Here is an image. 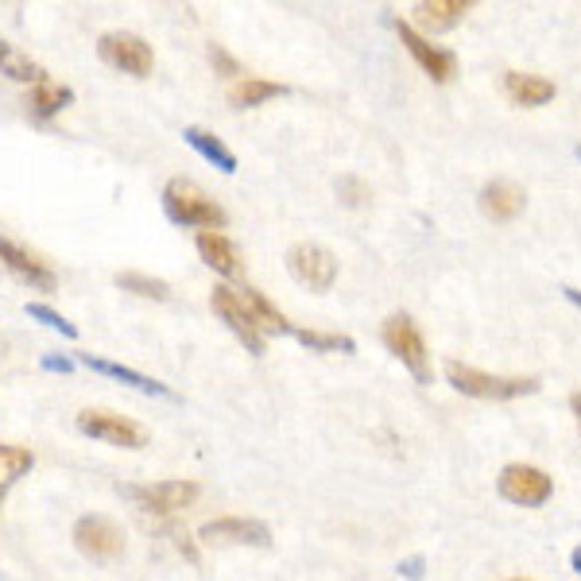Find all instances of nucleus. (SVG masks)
<instances>
[{"label": "nucleus", "instance_id": "30", "mask_svg": "<svg viewBox=\"0 0 581 581\" xmlns=\"http://www.w3.org/2000/svg\"><path fill=\"white\" fill-rule=\"evenodd\" d=\"M43 368H51V373H74V360H67V357H43Z\"/></svg>", "mask_w": 581, "mask_h": 581}, {"label": "nucleus", "instance_id": "2", "mask_svg": "<svg viewBox=\"0 0 581 581\" xmlns=\"http://www.w3.org/2000/svg\"><path fill=\"white\" fill-rule=\"evenodd\" d=\"M446 380H450L461 396H473V399H516V396L539 391L536 376H489L473 365H461V360L446 365Z\"/></svg>", "mask_w": 581, "mask_h": 581}, {"label": "nucleus", "instance_id": "19", "mask_svg": "<svg viewBox=\"0 0 581 581\" xmlns=\"http://www.w3.org/2000/svg\"><path fill=\"white\" fill-rule=\"evenodd\" d=\"M287 93V85L284 82H272V78H237V82L230 85V105L233 109H261L264 101H272V98H284Z\"/></svg>", "mask_w": 581, "mask_h": 581}, {"label": "nucleus", "instance_id": "12", "mask_svg": "<svg viewBox=\"0 0 581 581\" xmlns=\"http://www.w3.org/2000/svg\"><path fill=\"white\" fill-rule=\"evenodd\" d=\"M551 492H554V481L536 466H508L504 473H500V497L512 500V504H520V508L547 504Z\"/></svg>", "mask_w": 581, "mask_h": 581}, {"label": "nucleus", "instance_id": "17", "mask_svg": "<svg viewBox=\"0 0 581 581\" xmlns=\"http://www.w3.org/2000/svg\"><path fill=\"white\" fill-rule=\"evenodd\" d=\"M70 105H74V90L62 82H51V78L31 85V93H28V113L35 116V121H54V116L67 113Z\"/></svg>", "mask_w": 581, "mask_h": 581}, {"label": "nucleus", "instance_id": "1", "mask_svg": "<svg viewBox=\"0 0 581 581\" xmlns=\"http://www.w3.org/2000/svg\"><path fill=\"white\" fill-rule=\"evenodd\" d=\"M163 210H167V217L175 225H183V230H225V210L222 202H214L206 191H202L198 183H191V179H171L167 186H163Z\"/></svg>", "mask_w": 581, "mask_h": 581}, {"label": "nucleus", "instance_id": "5", "mask_svg": "<svg viewBox=\"0 0 581 581\" xmlns=\"http://www.w3.org/2000/svg\"><path fill=\"white\" fill-rule=\"evenodd\" d=\"M98 54L105 67L121 70V74L129 78H147L155 67L152 43H147L144 35H136V31H105V35L98 39Z\"/></svg>", "mask_w": 581, "mask_h": 581}, {"label": "nucleus", "instance_id": "37", "mask_svg": "<svg viewBox=\"0 0 581 581\" xmlns=\"http://www.w3.org/2000/svg\"><path fill=\"white\" fill-rule=\"evenodd\" d=\"M512 581H523V578H512Z\"/></svg>", "mask_w": 581, "mask_h": 581}, {"label": "nucleus", "instance_id": "24", "mask_svg": "<svg viewBox=\"0 0 581 581\" xmlns=\"http://www.w3.org/2000/svg\"><path fill=\"white\" fill-rule=\"evenodd\" d=\"M241 298H245L248 303V310L256 314V318H261V326L268 329V334H290V322L284 318V314H279V306L272 303L268 295H264L261 287H241Z\"/></svg>", "mask_w": 581, "mask_h": 581}, {"label": "nucleus", "instance_id": "27", "mask_svg": "<svg viewBox=\"0 0 581 581\" xmlns=\"http://www.w3.org/2000/svg\"><path fill=\"white\" fill-rule=\"evenodd\" d=\"M23 314L28 318H35V322H43L47 329H54V334H62V337H78V326L70 318H62L54 306H47V303H28L23 306Z\"/></svg>", "mask_w": 581, "mask_h": 581}, {"label": "nucleus", "instance_id": "13", "mask_svg": "<svg viewBox=\"0 0 581 581\" xmlns=\"http://www.w3.org/2000/svg\"><path fill=\"white\" fill-rule=\"evenodd\" d=\"M0 268H8L16 279H23V284H31L35 290H47V295L59 287V276H54L35 253H28V248L8 237H0Z\"/></svg>", "mask_w": 581, "mask_h": 581}, {"label": "nucleus", "instance_id": "6", "mask_svg": "<svg viewBox=\"0 0 581 581\" xmlns=\"http://www.w3.org/2000/svg\"><path fill=\"white\" fill-rule=\"evenodd\" d=\"M287 272L295 284H303L306 290H318L326 295L337 284V256L326 245H314V241H298L287 248Z\"/></svg>", "mask_w": 581, "mask_h": 581}, {"label": "nucleus", "instance_id": "36", "mask_svg": "<svg viewBox=\"0 0 581 581\" xmlns=\"http://www.w3.org/2000/svg\"><path fill=\"white\" fill-rule=\"evenodd\" d=\"M578 160H581V147H578Z\"/></svg>", "mask_w": 581, "mask_h": 581}, {"label": "nucleus", "instance_id": "20", "mask_svg": "<svg viewBox=\"0 0 581 581\" xmlns=\"http://www.w3.org/2000/svg\"><path fill=\"white\" fill-rule=\"evenodd\" d=\"M0 78H12V82H20V85H39V82H47V70L39 67L28 51H20L16 43L0 39Z\"/></svg>", "mask_w": 581, "mask_h": 581}, {"label": "nucleus", "instance_id": "18", "mask_svg": "<svg viewBox=\"0 0 581 581\" xmlns=\"http://www.w3.org/2000/svg\"><path fill=\"white\" fill-rule=\"evenodd\" d=\"M183 140L202 155V160L210 163V167L225 171V175H233V171H237V155L230 152V144H225L222 136H214V132H206V129H198V124H191V129H183Z\"/></svg>", "mask_w": 581, "mask_h": 581}, {"label": "nucleus", "instance_id": "28", "mask_svg": "<svg viewBox=\"0 0 581 581\" xmlns=\"http://www.w3.org/2000/svg\"><path fill=\"white\" fill-rule=\"evenodd\" d=\"M337 194H342V202L345 206H353V210L365 206V202H373V191H368V186L360 183V179H353V175L337 183Z\"/></svg>", "mask_w": 581, "mask_h": 581}, {"label": "nucleus", "instance_id": "31", "mask_svg": "<svg viewBox=\"0 0 581 581\" xmlns=\"http://www.w3.org/2000/svg\"><path fill=\"white\" fill-rule=\"evenodd\" d=\"M399 574H407L411 581H419V578H422V559H407V562H399Z\"/></svg>", "mask_w": 581, "mask_h": 581}, {"label": "nucleus", "instance_id": "35", "mask_svg": "<svg viewBox=\"0 0 581 581\" xmlns=\"http://www.w3.org/2000/svg\"><path fill=\"white\" fill-rule=\"evenodd\" d=\"M0 508H4V492H0Z\"/></svg>", "mask_w": 581, "mask_h": 581}, {"label": "nucleus", "instance_id": "23", "mask_svg": "<svg viewBox=\"0 0 581 581\" xmlns=\"http://www.w3.org/2000/svg\"><path fill=\"white\" fill-rule=\"evenodd\" d=\"M31 469H35V453H31L28 446L0 442V492H8L20 477H28Z\"/></svg>", "mask_w": 581, "mask_h": 581}, {"label": "nucleus", "instance_id": "3", "mask_svg": "<svg viewBox=\"0 0 581 581\" xmlns=\"http://www.w3.org/2000/svg\"><path fill=\"white\" fill-rule=\"evenodd\" d=\"M210 306H214L217 318H222L225 326L233 329V337H237V342L245 345L248 353H256V357H261L264 345H268V329H264L261 318L248 310V303L241 298V290L217 284L214 290H210Z\"/></svg>", "mask_w": 581, "mask_h": 581}, {"label": "nucleus", "instance_id": "26", "mask_svg": "<svg viewBox=\"0 0 581 581\" xmlns=\"http://www.w3.org/2000/svg\"><path fill=\"white\" fill-rule=\"evenodd\" d=\"M290 334L306 345V349H318V353H357V342L349 334H326V329H303L295 326Z\"/></svg>", "mask_w": 581, "mask_h": 581}, {"label": "nucleus", "instance_id": "29", "mask_svg": "<svg viewBox=\"0 0 581 581\" xmlns=\"http://www.w3.org/2000/svg\"><path fill=\"white\" fill-rule=\"evenodd\" d=\"M210 62H214V70L222 78H233V82H237V78H245V74H241V62L233 59L225 47H210Z\"/></svg>", "mask_w": 581, "mask_h": 581}, {"label": "nucleus", "instance_id": "16", "mask_svg": "<svg viewBox=\"0 0 581 581\" xmlns=\"http://www.w3.org/2000/svg\"><path fill=\"white\" fill-rule=\"evenodd\" d=\"M477 202H481V214L489 217V222H512V217H520L523 206H528V194H523V186L497 179V183L485 186Z\"/></svg>", "mask_w": 581, "mask_h": 581}, {"label": "nucleus", "instance_id": "34", "mask_svg": "<svg viewBox=\"0 0 581 581\" xmlns=\"http://www.w3.org/2000/svg\"><path fill=\"white\" fill-rule=\"evenodd\" d=\"M570 567H574V570H578V574H581V547H578V551H574V554H570Z\"/></svg>", "mask_w": 581, "mask_h": 581}, {"label": "nucleus", "instance_id": "9", "mask_svg": "<svg viewBox=\"0 0 581 581\" xmlns=\"http://www.w3.org/2000/svg\"><path fill=\"white\" fill-rule=\"evenodd\" d=\"M70 536H74L78 554H85L93 562H113L124 554V531L109 516H82Z\"/></svg>", "mask_w": 581, "mask_h": 581}, {"label": "nucleus", "instance_id": "32", "mask_svg": "<svg viewBox=\"0 0 581 581\" xmlns=\"http://www.w3.org/2000/svg\"><path fill=\"white\" fill-rule=\"evenodd\" d=\"M562 295H567L574 306H581V290H578V287H562Z\"/></svg>", "mask_w": 581, "mask_h": 581}, {"label": "nucleus", "instance_id": "15", "mask_svg": "<svg viewBox=\"0 0 581 581\" xmlns=\"http://www.w3.org/2000/svg\"><path fill=\"white\" fill-rule=\"evenodd\" d=\"M78 365L93 368V373L109 376V380H121V384H129V388L144 391V396H163V399H175V391H171L163 380H152V376L136 373V368H129V365H116V360H109V357H93V353H85V357H78Z\"/></svg>", "mask_w": 581, "mask_h": 581}, {"label": "nucleus", "instance_id": "14", "mask_svg": "<svg viewBox=\"0 0 581 581\" xmlns=\"http://www.w3.org/2000/svg\"><path fill=\"white\" fill-rule=\"evenodd\" d=\"M194 248H198L202 264H206V268H214L217 276H225V279H241V276H245V264H241L237 245H233L225 233L202 230L198 237H194Z\"/></svg>", "mask_w": 581, "mask_h": 581}, {"label": "nucleus", "instance_id": "11", "mask_svg": "<svg viewBox=\"0 0 581 581\" xmlns=\"http://www.w3.org/2000/svg\"><path fill=\"white\" fill-rule=\"evenodd\" d=\"M396 31H399V39H404L407 51H411V59L422 67V74L435 78L438 85H446V82L458 78V59H453V51L435 47L427 35H419V31H415L411 23H404V20H396Z\"/></svg>", "mask_w": 581, "mask_h": 581}, {"label": "nucleus", "instance_id": "21", "mask_svg": "<svg viewBox=\"0 0 581 581\" xmlns=\"http://www.w3.org/2000/svg\"><path fill=\"white\" fill-rule=\"evenodd\" d=\"M504 90H508V98L523 109H536V105L554 101V82L551 78H539V74H516L512 70V74H504Z\"/></svg>", "mask_w": 581, "mask_h": 581}, {"label": "nucleus", "instance_id": "7", "mask_svg": "<svg viewBox=\"0 0 581 581\" xmlns=\"http://www.w3.org/2000/svg\"><path fill=\"white\" fill-rule=\"evenodd\" d=\"M380 337L388 345L391 357H399L407 368H411L415 380L427 384L430 380V365H427V342H422V329L415 326L411 314H391L380 326Z\"/></svg>", "mask_w": 581, "mask_h": 581}, {"label": "nucleus", "instance_id": "22", "mask_svg": "<svg viewBox=\"0 0 581 581\" xmlns=\"http://www.w3.org/2000/svg\"><path fill=\"white\" fill-rule=\"evenodd\" d=\"M469 8H473V0H422V4H415V20L427 31H446L453 28Z\"/></svg>", "mask_w": 581, "mask_h": 581}, {"label": "nucleus", "instance_id": "8", "mask_svg": "<svg viewBox=\"0 0 581 581\" xmlns=\"http://www.w3.org/2000/svg\"><path fill=\"white\" fill-rule=\"evenodd\" d=\"M140 512L147 516H179L198 500V481H155V485H129L121 489Z\"/></svg>", "mask_w": 581, "mask_h": 581}, {"label": "nucleus", "instance_id": "4", "mask_svg": "<svg viewBox=\"0 0 581 581\" xmlns=\"http://www.w3.org/2000/svg\"><path fill=\"white\" fill-rule=\"evenodd\" d=\"M78 430L93 442H105V446H121V450H144L147 435L136 419L121 411H109V407H85L78 415Z\"/></svg>", "mask_w": 581, "mask_h": 581}, {"label": "nucleus", "instance_id": "25", "mask_svg": "<svg viewBox=\"0 0 581 581\" xmlns=\"http://www.w3.org/2000/svg\"><path fill=\"white\" fill-rule=\"evenodd\" d=\"M113 284L129 295H140V298H171V284L167 279H155V276H144V272H116Z\"/></svg>", "mask_w": 581, "mask_h": 581}, {"label": "nucleus", "instance_id": "33", "mask_svg": "<svg viewBox=\"0 0 581 581\" xmlns=\"http://www.w3.org/2000/svg\"><path fill=\"white\" fill-rule=\"evenodd\" d=\"M570 407H574V419H578V427H581V391L574 399H570Z\"/></svg>", "mask_w": 581, "mask_h": 581}, {"label": "nucleus", "instance_id": "10", "mask_svg": "<svg viewBox=\"0 0 581 581\" xmlns=\"http://www.w3.org/2000/svg\"><path fill=\"white\" fill-rule=\"evenodd\" d=\"M198 539L206 547H272V528L248 516H217L202 523Z\"/></svg>", "mask_w": 581, "mask_h": 581}]
</instances>
